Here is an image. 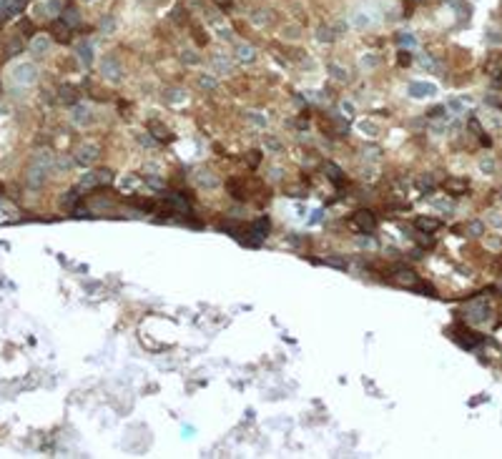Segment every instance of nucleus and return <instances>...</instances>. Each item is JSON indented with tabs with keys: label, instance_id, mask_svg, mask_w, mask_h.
Wrapping results in <instances>:
<instances>
[{
	"label": "nucleus",
	"instance_id": "1",
	"mask_svg": "<svg viewBox=\"0 0 502 459\" xmlns=\"http://www.w3.org/2000/svg\"><path fill=\"white\" fill-rule=\"evenodd\" d=\"M269 229H271V224H269V218L267 216H261V218H256L254 224L249 226V233H251V239H249V244L251 246H256V244H261L264 239L269 236Z\"/></svg>",
	"mask_w": 502,
	"mask_h": 459
},
{
	"label": "nucleus",
	"instance_id": "2",
	"mask_svg": "<svg viewBox=\"0 0 502 459\" xmlns=\"http://www.w3.org/2000/svg\"><path fill=\"white\" fill-rule=\"evenodd\" d=\"M349 224L357 229V231H362V233H367V231H374V226H377V218H374V213L372 211H357L351 216V221Z\"/></svg>",
	"mask_w": 502,
	"mask_h": 459
},
{
	"label": "nucleus",
	"instance_id": "3",
	"mask_svg": "<svg viewBox=\"0 0 502 459\" xmlns=\"http://www.w3.org/2000/svg\"><path fill=\"white\" fill-rule=\"evenodd\" d=\"M28 0H3L0 3V10H3V16H16V13H20L25 8Z\"/></svg>",
	"mask_w": 502,
	"mask_h": 459
},
{
	"label": "nucleus",
	"instance_id": "4",
	"mask_svg": "<svg viewBox=\"0 0 502 459\" xmlns=\"http://www.w3.org/2000/svg\"><path fill=\"white\" fill-rule=\"evenodd\" d=\"M409 93H412V96H417V98H419V96H432V93H435V85L412 83V85H409Z\"/></svg>",
	"mask_w": 502,
	"mask_h": 459
},
{
	"label": "nucleus",
	"instance_id": "5",
	"mask_svg": "<svg viewBox=\"0 0 502 459\" xmlns=\"http://www.w3.org/2000/svg\"><path fill=\"white\" fill-rule=\"evenodd\" d=\"M16 73H18V76H16L18 81H25V83H33V81H35V68H33V66H20Z\"/></svg>",
	"mask_w": 502,
	"mask_h": 459
},
{
	"label": "nucleus",
	"instance_id": "6",
	"mask_svg": "<svg viewBox=\"0 0 502 459\" xmlns=\"http://www.w3.org/2000/svg\"><path fill=\"white\" fill-rule=\"evenodd\" d=\"M96 158H98V153H96L93 146H85V148H81V151H78V161H81V164H91V161H96Z\"/></svg>",
	"mask_w": 502,
	"mask_h": 459
},
{
	"label": "nucleus",
	"instance_id": "7",
	"mask_svg": "<svg viewBox=\"0 0 502 459\" xmlns=\"http://www.w3.org/2000/svg\"><path fill=\"white\" fill-rule=\"evenodd\" d=\"M417 229H419V231H437V229H439V221H437V218H417Z\"/></svg>",
	"mask_w": 502,
	"mask_h": 459
},
{
	"label": "nucleus",
	"instance_id": "8",
	"mask_svg": "<svg viewBox=\"0 0 502 459\" xmlns=\"http://www.w3.org/2000/svg\"><path fill=\"white\" fill-rule=\"evenodd\" d=\"M324 171H327V176H329V179H332L336 186H342V181H344V179H342V171H339V166L327 164V166H324Z\"/></svg>",
	"mask_w": 502,
	"mask_h": 459
},
{
	"label": "nucleus",
	"instance_id": "9",
	"mask_svg": "<svg viewBox=\"0 0 502 459\" xmlns=\"http://www.w3.org/2000/svg\"><path fill=\"white\" fill-rule=\"evenodd\" d=\"M151 128L156 131V138H161V141H168V138H171V136H168V128H161V126H156V123H153Z\"/></svg>",
	"mask_w": 502,
	"mask_h": 459
},
{
	"label": "nucleus",
	"instance_id": "10",
	"mask_svg": "<svg viewBox=\"0 0 502 459\" xmlns=\"http://www.w3.org/2000/svg\"><path fill=\"white\" fill-rule=\"evenodd\" d=\"M61 93H63L61 98H63V100H68V103H73V100L78 98V96H76V91H73V88H61Z\"/></svg>",
	"mask_w": 502,
	"mask_h": 459
},
{
	"label": "nucleus",
	"instance_id": "11",
	"mask_svg": "<svg viewBox=\"0 0 502 459\" xmlns=\"http://www.w3.org/2000/svg\"><path fill=\"white\" fill-rule=\"evenodd\" d=\"M48 46H50V40H48V38H38V40L33 43V48H35L38 53H40V50H48Z\"/></svg>",
	"mask_w": 502,
	"mask_h": 459
},
{
	"label": "nucleus",
	"instance_id": "12",
	"mask_svg": "<svg viewBox=\"0 0 502 459\" xmlns=\"http://www.w3.org/2000/svg\"><path fill=\"white\" fill-rule=\"evenodd\" d=\"M447 186H450V188H454V191H465V188H467L465 183H457V181H450Z\"/></svg>",
	"mask_w": 502,
	"mask_h": 459
},
{
	"label": "nucleus",
	"instance_id": "13",
	"mask_svg": "<svg viewBox=\"0 0 502 459\" xmlns=\"http://www.w3.org/2000/svg\"><path fill=\"white\" fill-rule=\"evenodd\" d=\"M409 61H412V55H409V53H407V55H404V53L400 55V63H402V66H404V63H409Z\"/></svg>",
	"mask_w": 502,
	"mask_h": 459
}]
</instances>
